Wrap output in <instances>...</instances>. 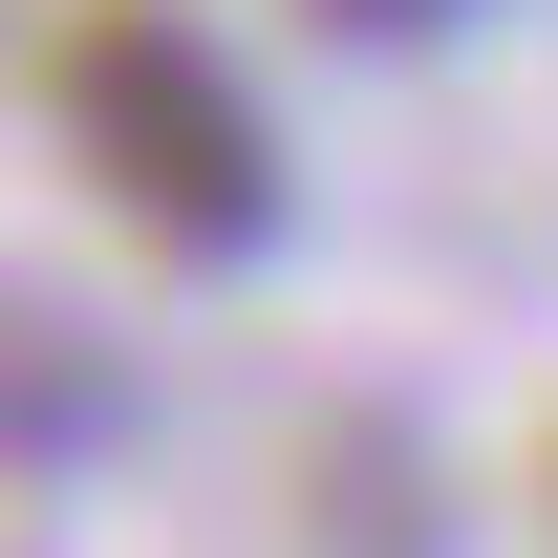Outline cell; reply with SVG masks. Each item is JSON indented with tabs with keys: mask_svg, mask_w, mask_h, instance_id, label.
Segmentation results:
<instances>
[{
	"mask_svg": "<svg viewBox=\"0 0 558 558\" xmlns=\"http://www.w3.org/2000/svg\"><path fill=\"white\" fill-rule=\"evenodd\" d=\"M537 494H558V451H537Z\"/></svg>",
	"mask_w": 558,
	"mask_h": 558,
	"instance_id": "obj_3",
	"label": "cell"
},
{
	"mask_svg": "<svg viewBox=\"0 0 558 558\" xmlns=\"http://www.w3.org/2000/svg\"><path fill=\"white\" fill-rule=\"evenodd\" d=\"M44 86H65L86 194L130 215L172 279H236V258L279 236V130H258V86H236L215 22H172V0H86Z\"/></svg>",
	"mask_w": 558,
	"mask_h": 558,
	"instance_id": "obj_1",
	"label": "cell"
},
{
	"mask_svg": "<svg viewBox=\"0 0 558 558\" xmlns=\"http://www.w3.org/2000/svg\"><path fill=\"white\" fill-rule=\"evenodd\" d=\"M301 22H323V44H451L473 0H301Z\"/></svg>",
	"mask_w": 558,
	"mask_h": 558,
	"instance_id": "obj_2",
	"label": "cell"
}]
</instances>
